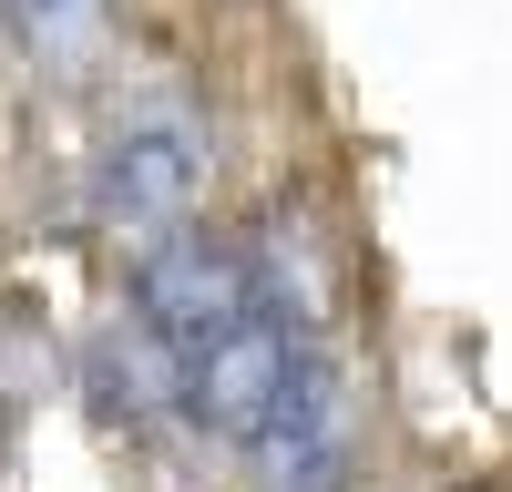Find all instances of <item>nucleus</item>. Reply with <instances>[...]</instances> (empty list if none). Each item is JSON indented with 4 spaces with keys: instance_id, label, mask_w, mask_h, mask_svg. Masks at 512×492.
I'll use <instances>...</instances> for the list:
<instances>
[{
    "instance_id": "obj_3",
    "label": "nucleus",
    "mask_w": 512,
    "mask_h": 492,
    "mask_svg": "<svg viewBox=\"0 0 512 492\" xmlns=\"http://www.w3.org/2000/svg\"><path fill=\"white\" fill-rule=\"evenodd\" d=\"M256 492H349L359 482V400H349V359L328 339L297 349L277 400L256 410V431L236 441Z\"/></svg>"
},
{
    "instance_id": "obj_4",
    "label": "nucleus",
    "mask_w": 512,
    "mask_h": 492,
    "mask_svg": "<svg viewBox=\"0 0 512 492\" xmlns=\"http://www.w3.org/2000/svg\"><path fill=\"white\" fill-rule=\"evenodd\" d=\"M0 31H11V52L52 82H82L103 62L113 41V0H0Z\"/></svg>"
},
{
    "instance_id": "obj_5",
    "label": "nucleus",
    "mask_w": 512,
    "mask_h": 492,
    "mask_svg": "<svg viewBox=\"0 0 512 492\" xmlns=\"http://www.w3.org/2000/svg\"><path fill=\"white\" fill-rule=\"evenodd\" d=\"M82 390H93V421H103V431L144 441V431H154V390H164V369H154L144 339L123 349V328H103V339H82ZM164 400H175V390H164Z\"/></svg>"
},
{
    "instance_id": "obj_2",
    "label": "nucleus",
    "mask_w": 512,
    "mask_h": 492,
    "mask_svg": "<svg viewBox=\"0 0 512 492\" xmlns=\"http://www.w3.org/2000/svg\"><path fill=\"white\" fill-rule=\"evenodd\" d=\"M205 164H216L205 113L175 103V93H154V103H134V113L93 144V216H103L113 236H164V226L195 216Z\"/></svg>"
},
{
    "instance_id": "obj_1",
    "label": "nucleus",
    "mask_w": 512,
    "mask_h": 492,
    "mask_svg": "<svg viewBox=\"0 0 512 492\" xmlns=\"http://www.w3.org/2000/svg\"><path fill=\"white\" fill-rule=\"evenodd\" d=\"M246 298H256L246 246H236V236H216V226H195V216L134 246V339L154 349L164 390L205 369V349H216L226 328L246 318Z\"/></svg>"
}]
</instances>
